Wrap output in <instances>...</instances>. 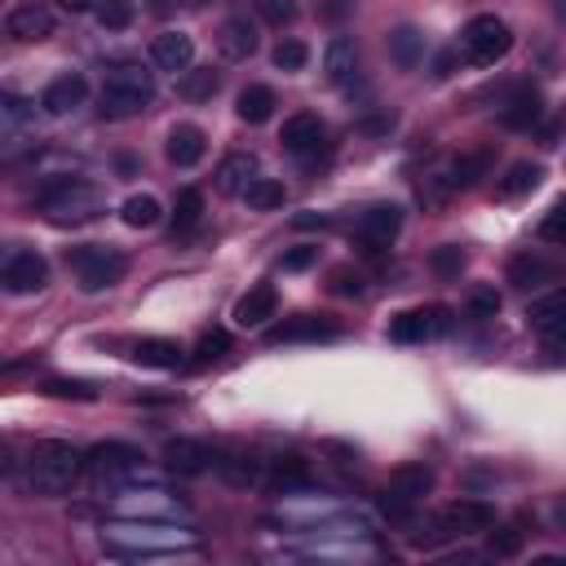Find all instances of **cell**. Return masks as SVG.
<instances>
[{
    "mask_svg": "<svg viewBox=\"0 0 566 566\" xmlns=\"http://www.w3.org/2000/svg\"><path fill=\"white\" fill-rule=\"evenodd\" d=\"M217 53H221V62H248L252 53H256V22L252 18H243V13H230L221 27H217Z\"/></svg>",
    "mask_w": 566,
    "mask_h": 566,
    "instance_id": "17",
    "label": "cell"
},
{
    "mask_svg": "<svg viewBox=\"0 0 566 566\" xmlns=\"http://www.w3.org/2000/svg\"><path fill=\"white\" fill-rule=\"evenodd\" d=\"M279 142H283L287 155H296V159L310 164V159H318V150H327V124L314 111H296V115L283 119Z\"/></svg>",
    "mask_w": 566,
    "mask_h": 566,
    "instance_id": "13",
    "label": "cell"
},
{
    "mask_svg": "<svg viewBox=\"0 0 566 566\" xmlns=\"http://www.w3.org/2000/svg\"><path fill=\"white\" fill-rule=\"evenodd\" d=\"M40 389H44L49 398H75V402H93V398H97V385H88V380H66V376H49Z\"/></svg>",
    "mask_w": 566,
    "mask_h": 566,
    "instance_id": "39",
    "label": "cell"
},
{
    "mask_svg": "<svg viewBox=\"0 0 566 566\" xmlns=\"http://www.w3.org/2000/svg\"><path fill=\"white\" fill-rule=\"evenodd\" d=\"M354 13V0H318V18L323 22H345Z\"/></svg>",
    "mask_w": 566,
    "mask_h": 566,
    "instance_id": "48",
    "label": "cell"
},
{
    "mask_svg": "<svg viewBox=\"0 0 566 566\" xmlns=\"http://www.w3.org/2000/svg\"><path fill=\"white\" fill-rule=\"evenodd\" d=\"M66 265L75 270L80 292H106L128 274V256L111 243H75L66 248Z\"/></svg>",
    "mask_w": 566,
    "mask_h": 566,
    "instance_id": "7",
    "label": "cell"
},
{
    "mask_svg": "<svg viewBox=\"0 0 566 566\" xmlns=\"http://www.w3.org/2000/svg\"><path fill=\"white\" fill-rule=\"evenodd\" d=\"M159 199L155 195H128L124 203H119V217H124V226H133V230H150L155 221H159Z\"/></svg>",
    "mask_w": 566,
    "mask_h": 566,
    "instance_id": "35",
    "label": "cell"
},
{
    "mask_svg": "<svg viewBox=\"0 0 566 566\" xmlns=\"http://www.w3.org/2000/svg\"><path fill=\"white\" fill-rule=\"evenodd\" d=\"M57 4H62L66 13H88V9H97L102 0H57Z\"/></svg>",
    "mask_w": 566,
    "mask_h": 566,
    "instance_id": "53",
    "label": "cell"
},
{
    "mask_svg": "<svg viewBox=\"0 0 566 566\" xmlns=\"http://www.w3.org/2000/svg\"><path fill=\"white\" fill-rule=\"evenodd\" d=\"M292 226H296V230H314V226L323 230V226H332V217H323V212H301V217H292Z\"/></svg>",
    "mask_w": 566,
    "mask_h": 566,
    "instance_id": "50",
    "label": "cell"
},
{
    "mask_svg": "<svg viewBox=\"0 0 566 566\" xmlns=\"http://www.w3.org/2000/svg\"><path fill=\"white\" fill-rule=\"evenodd\" d=\"M336 292L358 296V292H363V274H358V270H354V274H349V270H336Z\"/></svg>",
    "mask_w": 566,
    "mask_h": 566,
    "instance_id": "49",
    "label": "cell"
},
{
    "mask_svg": "<svg viewBox=\"0 0 566 566\" xmlns=\"http://www.w3.org/2000/svg\"><path fill=\"white\" fill-rule=\"evenodd\" d=\"M150 62H155L159 71L181 75V71L195 66V40H190L186 31H164V35H155V44H150Z\"/></svg>",
    "mask_w": 566,
    "mask_h": 566,
    "instance_id": "23",
    "label": "cell"
},
{
    "mask_svg": "<svg viewBox=\"0 0 566 566\" xmlns=\"http://www.w3.org/2000/svg\"><path fill=\"white\" fill-rule=\"evenodd\" d=\"M509 49H513V31L495 13H478L460 31V57L473 66H495L500 57H509Z\"/></svg>",
    "mask_w": 566,
    "mask_h": 566,
    "instance_id": "8",
    "label": "cell"
},
{
    "mask_svg": "<svg viewBox=\"0 0 566 566\" xmlns=\"http://www.w3.org/2000/svg\"><path fill=\"white\" fill-rule=\"evenodd\" d=\"M323 71L336 88H349L358 80V44L354 35H332L327 49H323Z\"/></svg>",
    "mask_w": 566,
    "mask_h": 566,
    "instance_id": "24",
    "label": "cell"
},
{
    "mask_svg": "<svg viewBox=\"0 0 566 566\" xmlns=\"http://www.w3.org/2000/svg\"><path fill=\"white\" fill-rule=\"evenodd\" d=\"M53 27H57V18L40 0H27V4H18V9L4 13V35L18 40V44H40V40L53 35Z\"/></svg>",
    "mask_w": 566,
    "mask_h": 566,
    "instance_id": "14",
    "label": "cell"
},
{
    "mask_svg": "<svg viewBox=\"0 0 566 566\" xmlns=\"http://www.w3.org/2000/svg\"><path fill=\"white\" fill-rule=\"evenodd\" d=\"M279 314V292L274 283H252L239 301H234V323L239 327H265Z\"/></svg>",
    "mask_w": 566,
    "mask_h": 566,
    "instance_id": "21",
    "label": "cell"
},
{
    "mask_svg": "<svg viewBox=\"0 0 566 566\" xmlns=\"http://www.w3.org/2000/svg\"><path fill=\"white\" fill-rule=\"evenodd\" d=\"M80 473H84V451H80V447H71L66 438H40V442L27 451V460H22L18 486H22L27 495L53 500V495H66Z\"/></svg>",
    "mask_w": 566,
    "mask_h": 566,
    "instance_id": "1",
    "label": "cell"
},
{
    "mask_svg": "<svg viewBox=\"0 0 566 566\" xmlns=\"http://www.w3.org/2000/svg\"><path fill=\"white\" fill-rule=\"evenodd\" d=\"M491 168V150H464V155H451L442 164H433L424 177H420V199L424 203H447L451 195L469 190L478 177H486Z\"/></svg>",
    "mask_w": 566,
    "mask_h": 566,
    "instance_id": "5",
    "label": "cell"
},
{
    "mask_svg": "<svg viewBox=\"0 0 566 566\" xmlns=\"http://www.w3.org/2000/svg\"><path fill=\"white\" fill-rule=\"evenodd\" d=\"M539 115H544V93H539L531 80L513 84V88L500 97V124H504V128H513V133L535 128V124H539Z\"/></svg>",
    "mask_w": 566,
    "mask_h": 566,
    "instance_id": "15",
    "label": "cell"
},
{
    "mask_svg": "<svg viewBox=\"0 0 566 566\" xmlns=\"http://www.w3.org/2000/svg\"><path fill=\"white\" fill-rule=\"evenodd\" d=\"M279 265H283L287 274H301V270L318 265V243H296V248H287V252L279 256Z\"/></svg>",
    "mask_w": 566,
    "mask_h": 566,
    "instance_id": "47",
    "label": "cell"
},
{
    "mask_svg": "<svg viewBox=\"0 0 566 566\" xmlns=\"http://www.w3.org/2000/svg\"><path fill=\"white\" fill-rule=\"evenodd\" d=\"M464 314H469V318H478V323L495 318V314H500V292H495V283L473 287V292L464 296Z\"/></svg>",
    "mask_w": 566,
    "mask_h": 566,
    "instance_id": "38",
    "label": "cell"
},
{
    "mask_svg": "<svg viewBox=\"0 0 566 566\" xmlns=\"http://www.w3.org/2000/svg\"><path fill=\"white\" fill-rule=\"evenodd\" d=\"M464 248L460 243H438L433 252H429V270L438 274V279H460V270H464Z\"/></svg>",
    "mask_w": 566,
    "mask_h": 566,
    "instance_id": "37",
    "label": "cell"
},
{
    "mask_svg": "<svg viewBox=\"0 0 566 566\" xmlns=\"http://www.w3.org/2000/svg\"><path fill=\"white\" fill-rule=\"evenodd\" d=\"M208 150V133L199 124H172L168 128V142H164V159L172 168H195Z\"/></svg>",
    "mask_w": 566,
    "mask_h": 566,
    "instance_id": "20",
    "label": "cell"
},
{
    "mask_svg": "<svg viewBox=\"0 0 566 566\" xmlns=\"http://www.w3.org/2000/svg\"><path fill=\"white\" fill-rule=\"evenodd\" d=\"M447 332H451V310L438 305V301L411 305V310H402V314L389 318V336H394L398 345H424V340H438V336H447Z\"/></svg>",
    "mask_w": 566,
    "mask_h": 566,
    "instance_id": "10",
    "label": "cell"
},
{
    "mask_svg": "<svg viewBox=\"0 0 566 566\" xmlns=\"http://www.w3.org/2000/svg\"><path fill=\"white\" fill-rule=\"evenodd\" d=\"M93 13H97V22H102L106 31H124V27H133L137 4H133V0H102Z\"/></svg>",
    "mask_w": 566,
    "mask_h": 566,
    "instance_id": "40",
    "label": "cell"
},
{
    "mask_svg": "<svg viewBox=\"0 0 566 566\" xmlns=\"http://www.w3.org/2000/svg\"><path fill=\"white\" fill-rule=\"evenodd\" d=\"M217 451L208 447V442H199V438H172L168 447H164V464L172 469V473H181V478H199V473H208V469H217Z\"/></svg>",
    "mask_w": 566,
    "mask_h": 566,
    "instance_id": "18",
    "label": "cell"
},
{
    "mask_svg": "<svg viewBox=\"0 0 566 566\" xmlns=\"http://www.w3.org/2000/svg\"><path fill=\"white\" fill-rule=\"evenodd\" d=\"M548 517H553V526H557V531H566V495H553Z\"/></svg>",
    "mask_w": 566,
    "mask_h": 566,
    "instance_id": "52",
    "label": "cell"
},
{
    "mask_svg": "<svg viewBox=\"0 0 566 566\" xmlns=\"http://www.w3.org/2000/svg\"><path fill=\"white\" fill-rule=\"evenodd\" d=\"M199 221H203V195H199L195 186H186V190L177 195V203H172V230L186 234V230H195Z\"/></svg>",
    "mask_w": 566,
    "mask_h": 566,
    "instance_id": "36",
    "label": "cell"
},
{
    "mask_svg": "<svg viewBox=\"0 0 566 566\" xmlns=\"http://www.w3.org/2000/svg\"><path fill=\"white\" fill-rule=\"evenodd\" d=\"M155 102V75L142 62H115L102 75L97 93V115L102 119H133Z\"/></svg>",
    "mask_w": 566,
    "mask_h": 566,
    "instance_id": "3",
    "label": "cell"
},
{
    "mask_svg": "<svg viewBox=\"0 0 566 566\" xmlns=\"http://www.w3.org/2000/svg\"><path fill=\"white\" fill-rule=\"evenodd\" d=\"M433 491V469L429 464H398L380 491V513L385 517H411L424 495Z\"/></svg>",
    "mask_w": 566,
    "mask_h": 566,
    "instance_id": "9",
    "label": "cell"
},
{
    "mask_svg": "<svg viewBox=\"0 0 566 566\" xmlns=\"http://www.w3.org/2000/svg\"><path fill=\"white\" fill-rule=\"evenodd\" d=\"M539 177H544L539 164L517 159V164H509V172L495 181V195H500V199H522V195H531V190L539 186Z\"/></svg>",
    "mask_w": 566,
    "mask_h": 566,
    "instance_id": "31",
    "label": "cell"
},
{
    "mask_svg": "<svg viewBox=\"0 0 566 566\" xmlns=\"http://www.w3.org/2000/svg\"><path fill=\"white\" fill-rule=\"evenodd\" d=\"M398 230H402V208H398V203H371V208H363V212L354 217V243H358L367 256L385 252V248L398 239Z\"/></svg>",
    "mask_w": 566,
    "mask_h": 566,
    "instance_id": "11",
    "label": "cell"
},
{
    "mask_svg": "<svg viewBox=\"0 0 566 566\" xmlns=\"http://www.w3.org/2000/svg\"><path fill=\"white\" fill-rule=\"evenodd\" d=\"M102 544L115 557H155V553L190 548L195 535L190 531H177V526H150V522H142V526H111L102 535Z\"/></svg>",
    "mask_w": 566,
    "mask_h": 566,
    "instance_id": "6",
    "label": "cell"
},
{
    "mask_svg": "<svg viewBox=\"0 0 566 566\" xmlns=\"http://www.w3.org/2000/svg\"><path fill=\"white\" fill-rule=\"evenodd\" d=\"M270 62L279 66V71H301L305 62H310V49H305V40H279L274 49H270Z\"/></svg>",
    "mask_w": 566,
    "mask_h": 566,
    "instance_id": "41",
    "label": "cell"
},
{
    "mask_svg": "<svg viewBox=\"0 0 566 566\" xmlns=\"http://www.w3.org/2000/svg\"><path fill=\"white\" fill-rule=\"evenodd\" d=\"M451 71H455V53H451V49H442V53L433 57V75H438V80H447Z\"/></svg>",
    "mask_w": 566,
    "mask_h": 566,
    "instance_id": "51",
    "label": "cell"
},
{
    "mask_svg": "<svg viewBox=\"0 0 566 566\" xmlns=\"http://www.w3.org/2000/svg\"><path fill=\"white\" fill-rule=\"evenodd\" d=\"M539 239H544V243H562V248H566V195L544 212V221H539Z\"/></svg>",
    "mask_w": 566,
    "mask_h": 566,
    "instance_id": "44",
    "label": "cell"
},
{
    "mask_svg": "<svg viewBox=\"0 0 566 566\" xmlns=\"http://www.w3.org/2000/svg\"><path fill=\"white\" fill-rule=\"evenodd\" d=\"M190 4H199V0H190Z\"/></svg>",
    "mask_w": 566,
    "mask_h": 566,
    "instance_id": "55",
    "label": "cell"
},
{
    "mask_svg": "<svg viewBox=\"0 0 566 566\" xmlns=\"http://www.w3.org/2000/svg\"><path fill=\"white\" fill-rule=\"evenodd\" d=\"M486 544L495 557H517L522 553V531L517 526H491L486 531Z\"/></svg>",
    "mask_w": 566,
    "mask_h": 566,
    "instance_id": "45",
    "label": "cell"
},
{
    "mask_svg": "<svg viewBox=\"0 0 566 566\" xmlns=\"http://www.w3.org/2000/svg\"><path fill=\"white\" fill-rule=\"evenodd\" d=\"M274 106H279V97H274L270 84H248V88H239V97H234V115H239L243 124H265V119L274 115Z\"/></svg>",
    "mask_w": 566,
    "mask_h": 566,
    "instance_id": "28",
    "label": "cell"
},
{
    "mask_svg": "<svg viewBox=\"0 0 566 566\" xmlns=\"http://www.w3.org/2000/svg\"><path fill=\"white\" fill-rule=\"evenodd\" d=\"M31 115H35L31 102H22L18 93H4V97H0V124H4V137H13Z\"/></svg>",
    "mask_w": 566,
    "mask_h": 566,
    "instance_id": "43",
    "label": "cell"
},
{
    "mask_svg": "<svg viewBox=\"0 0 566 566\" xmlns=\"http://www.w3.org/2000/svg\"><path fill=\"white\" fill-rule=\"evenodd\" d=\"M256 13H261V22L283 31V27L296 22V0H256Z\"/></svg>",
    "mask_w": 566,
    "mask_h": 566,
    "instance_id": "46",
    "label": "cell"
},
{
    "mask_svg": "<svg viewBox=\"0 0 566 566\" xmlns=\"http://www.w3.org/2000/svg\"><path fill=\"white\" fill-rule=\"evenodd\" d=\"M243 199H248V208H252V212H274V208H283V203H287V186H283V181H274V177H256V181L243 190Z\"/></svg>",
    "mask_w": 566,
    "mask_h": 566,
    "instance_id": "33",
    "label": "cell"
},
{
    "mask_svg": "<svg viewBox=\"0 0 566 566\" xmlns=\"http://www.w3.org/2000/svg\"><path fill=\"white\" fill-rule=\"evenodd\" d=\"M442 522L451 526V535H478V531H491V526H495V509H491L486 500L460 495L455 504H447Z\"/></svg>",
    "mask_w": 566,
    "mask_h": 566,
    "instance_id": "22",
    "label": "cell"
},
{
    "mask_svg": "<svg viewBox=\"0 0 566 566\" xmlns=\"http://www.w3.org/2000/svg\"><path fill=\"white\" fill-rule=\"evenodd\" d=\"M226 349H230V332H226V327H208V332L195 340V363L208 367V363H217Z\"/></svg>",
    "mask_w": 566,
    "mask_h": 566,
    "instance_id": "42",
    "label": "cell"
},
{
    "mask_svg": "<svg viewBox=\"0 0 566 566\" xmlns=\"http://www.w3.org/2000/svg\"><path fill=\"white\" fill-rule=\"evenodd\" d=\"M526 323H531L539 336L553 332V327H562V323H566V287H553V292L535 296V301L526 305Z\"/></svg>",
    "mask_w": 566,
    "mask_h": 566,
    "instance_id": "29",
    "label": "cell"
},
{
    "mask_svg": "<svg viewBox=\"0 0 566 566\" xmlns=\"http://www.w3.org/2000/svg\"><path fill=\"white\" fill-rule=\"evenodd\" d=\"M265 473H270V482H274V486H283V491H287V486H305V482H310V464H305L301 455H292V451H287V455L265 460Z\"/></svg>",
    "mask_w": 566,
    "mask_h": 566,
    "instance_id": "34",
    "label": "cell"
},
{
    "mask_svg": "<svg viewBox=\"0 0 566 566\" xmlns=\"http://www.w3.org/2000/svg\"><path fill=\"white\" fill-rule=\"evenodd\" d=\"M35 208L49 226H88L106 212V195L75 177H53L35 190Z\"/></svg>",
    "mask_w": 566,
    "mask_h": 566,
    "instance_id": "2",
    "label": "cell"
},
{
    "mask_svg": "<svg viewBox=\"0 0 566 566\" xmlns=\"http://www.w3.org/2000/svg\"><path fill=\"white\" fill-rule=\"evenodd\" d=\"M385 49H389V62H394L398 71H416V66L424 62V35H420L416 27H394V31L385 35Z\"/></svg>",
    "mask_w": 566,
    "mask_h": 566,
    "instance_id": "27",
    "label": "cell"
},
{
    "mask_svg": "<svg viewBox=\"0 0 566 566\" xmlns=\"http://www.w3.org/2000/svg\"><path fill=\"white\" fill-rule=\"evenodd\" d=\"M84 97H88V80H84L80 71H66V75H57V80L44 84L40 111L53 115V119H62V115H71L75 106H84Z\"/></svg>",
    "mask_w": 566,
    "mask_h": 566,
    "instance_id": "19",
    "label": "cell"
},
{
    "mask_svg": "<svg viewBox=\"0 0 566 566\" xmlns=\"http://www.w3.org/2000/svg\"><path fill=\"white\" fill-rule=\"evenodd\" d=\"M0 287L9 296H35L49 287V261L40 252H27V248H13L0 265Z\"/></svg>",
    "mask_w": 566,
    "mask_h": 566,
    "instance_id": "12",
    "label": "cell"
},
{
    "mask_svg": "<svg viewBox=\"0 0 566 566\" xmlns=\"http://www.w3.org/2000/svg\"><path fill=\"white\" fill-rule=\"evenodd\" d=\"M142 469H146L142 447L119 442V438L93 442V447L84 451V473H88V482H93L97 491H119V486H128L133 478H142Z\"/></svg>",
    "mask_w": 566,
    "mask_h": 566,
    "instance_id": "4",
    "label": "cell"
},
{
    "mask_svg": "<svg viewBox=\"0 0 566 566\" xmlns=\"http://www.w3.org/2000/svg\"><path fill=\"white\" fill-rule=\"evenodd\" d=\"M181 345L177 340H168V336H137V340H128V358L137 363V367H159V371H172V367H181Z\"/></svg>",
    "mask_w": 566,
    "mask_h": 566,
    "instance_id": "26",
    "label": "cell"
},
{
    "mask_svg": "<svg viewBox=\"0 0 566 566\" xmlns=\"http://www.w3.org/2000/svg\"><path fill=\"white\" fill-rule=\"evenodd\" d=\"M504 274H509V283H513V287L531 292V287H539V283H548V279H553V265H548L544 256H535V252H513Z\"/></svg>",
    "mask_w": 566,
    "mask_h": 566,
    "instance_id": "30",
    "label": "cell"
},
{
    "mask_svg": "<svg viewBox=\"0 0 566 566\" xmlns=\"http://www.w3.org/2000/svg\"><path fill=\"white\" fill-rule=\"evenodd\" d=\"M217 88H221V75L212 66H190L177 75V97H186V102H208Z\"/></svg>",
    "mask_w": 566,
    "mask_h": 566,
    "instance_id": "32",
    "label": "cell"
},
{
    "mask_svg": "<svg viewBox=\"0 0 566 566\" xmlns=\"http://www.w3.org/2000/svg\"><path fill=\"white\" fill-rule=\"evenodd\" d=\"M115 168H119L124 177H133V172H137V159H133V155H115Z\"/></svg>",
    "mask_w": 566,
    "mask_h": 566,
    "instance_id": "54",
    "label": "cell"
},
{
    "mask_svg": "<svg viewBox=\"0 0 566 566\" xmlns=\"http://www.w3.org/2000/svg\"><path fill=\"white\" fill-rule=\"evenodd\" d=\"M256 177H261V164H256L252 150H230V155L217 164V190H221V195H243Z\"/></svg>",
    "mask_w": 566,
    "mask_h": 566,
    "instance_id": "25",
    "label": "cell"
},
{
    "mask_svg": "<svg viewBox=\"0 0 566 566\" xmlns=\"http://www.w3.org/2000/svg\"><path fill=\"white\" fill-rule=\"evenodd\" d=\"M340 336V323L332 314H296L279 327L265 332L270 345H292V340H336Z\"/></svg>",
    "mask_w": 566,
    "mask_h": 566,
    "instance_id": "16",
    "label": "cell"
}]
</instances>
